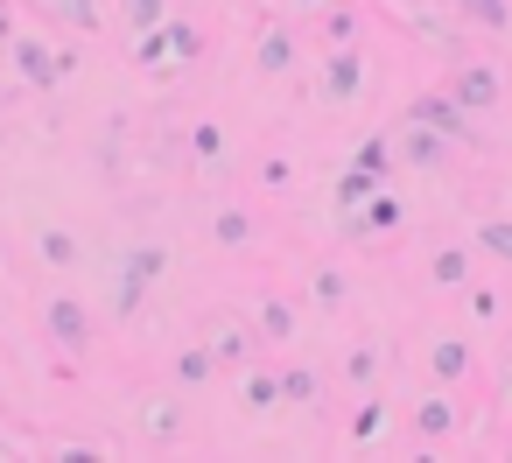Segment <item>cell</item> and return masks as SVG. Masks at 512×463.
Returning <instances> with one entry per match:
<instances>
[{
  "label": "cell",
  "instance_id": "7a4b0ae2",
  "mask_svg": "<svg viewBox=\"0 0 512 463\" xmlns=\"http://www.w3.org/2000/svg\"><path fill=\"white\" fill-rule=\"evenodd\" d=\"M491 246H498V253H512V232H491Z\"/></svg>",
  "mask_w": 512,
  "mask_h": 463
},
{
  "label": "cell",
  "instance_id": "6da1fadb",
  "mask_svg": "<svg viewBox=\"0 0 512 463\" xmlns=\"http://www.w3.org/2000/svg\"><path fill=\"white\" fill-rule=\"evenodd\" d=\"M470 8H477L484 22H505V8H498V0H470Z\"/></svg>",
  "mask_w": 512,
  "mask_h": 463
}]
</instances>
